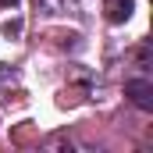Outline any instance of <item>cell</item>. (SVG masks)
<instances>
[{"mask_svg": "<svg viewBox=\"0 0 153 153\" xmlns=\"http://www.w3.org/2000/svg\"><path fill=\"white\" fill-rule=\"evenodd\" d=\"M125 96H132L135 107L153 111V85L146 82V78H132V82H125Z\"/></svg>", "mask_w": 153, "mask_h": 153, "instance_id": "1", "label": "cell"}, {"mask_svg": "<svg viewBox=\"0 0 153 153\" xmlns=\"http://www.w3.org/2000/svg\"><path fill=\"white\" fill-rule=\"evenodd\" d=\"M132 14V0H111V22H125Z\"/></svg>", "mask_w": 153, "mask_h": 153, "instance_id": "2", "label": "cell"}]
</instances>
